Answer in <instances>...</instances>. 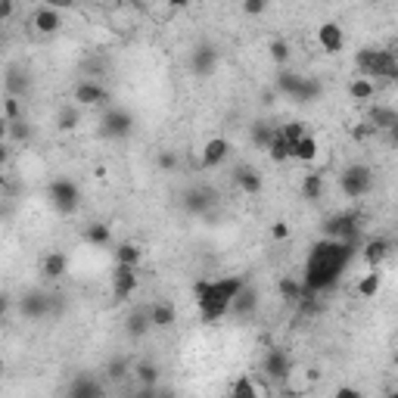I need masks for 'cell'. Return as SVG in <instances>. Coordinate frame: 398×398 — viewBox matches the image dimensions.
I'll list each match as a JSON object with an SVG mask.
<instances>
[{
	"label": "cell",
	"mask_w": 398,
	"mask_h": 398,
	"mask_svg": "<svg viewBox=\"0 0 398 398\" xmlns=\"http://www.w3.org/2000/svg\"><path fill=\"white\" fill-rule=\"evenodd\" d=\"M246 290L243 277H202L193 283V295H197L199 321L215 324L230 311L233 299Z\"/></svg>",
	"instance_id": "6da1fadb"
},
{
	"label": "cell",
	"mask_w": 398,
	"mask_h": 398,
	"mask_svg": "<svg viewBox=\"0 0 398 398\" xmlns=\"http://www.w3.org/2000/svg\"><path fill=\"white\" fill-rule=\"evenodd\" d=\"M346 262H349V246L346 243H333V240L317 243L315 249H311V255H308L302 286H305L308 293H317V290L333 286L339 280L342 268H346Z\"/></svg>",
	"instance_id": "7a4b0ae2"
},
{
	"label": "cell",
	"mask_w": 398,
	"mask_h": 398,
	"mask_svg": "<svg viewBox=\"0 0 398 398\" xmlns=\"http://www.w3.org/2000/svg\"><path fill=\"white\" fill-rule=\"evenodd\" d=\"M355 66H358V75L370 78V81H377V75L395 78V72H398L392 50H373V47H361L355 53Z\"/></svg>",
	"instance_id": "3957f363"
},
{
	"label": "cell",
	"mask_w": 398,
	"mask_h": 398,
	"mask_svg": "<svg viewBox=\"0 0 398 398\" xmlns=\"http://www.w3.org/2000/svg\"><path fill=\"white\" fill-rule=\"evenodd\" d=\"M315 386H317V370L305 368V364H293V368L286 370V377L280 380V392L286 398H305Z\"/></svg>",
	"instance_id": "277c9868"
},
{
	"label": "cell",
	"mask_w": 398,
	"mask_h": 398,
	"mask_svg": "<svg viewBox=\"0 0 398 398\" xmlns=\"http://www.w3.org/2000/svg\"><path fill=\"white\" fill-rule=\"evenodd\" d=\"M50 197V206L57 209V215H75L78 212V187L75 181H66V177H57L47 190Z\"/></svg>",
	"instance_id": "5b68a950"
},
{
	"label": "cell",
	"mask_w": 398,
	"mask_h": 398,
	"mask_svg": "<svg viewBox=\"0 0 398 398\" xmlns=\"http://www.w3.org/2000/svg\"><path fill=\"white\" fill-rule=\"evenodd\" d=\"M370 187H373V171H370L368 165H352V168H346V175H342V190H346L352 199L368 197Z\"/></svg>",
	"instance_id": "8992f818"
},
{
	"label": "cell",
	"mask_w": 398,
	"mask_h": 398,
	"mask_svg": "<svg viewBox=\"0 0 398 398\" xmlns=\"http://www.w3.org/2000/svg\"><path fill=\"white\" fill-rule=\"evenodd\" d=\"M109 100V90L97 81H78L72 90V103L78 109H93V106H103Z\"/></svg>",
	"instance_id": "52a82bcc"
},
{
	"label": "cell",
	"mask_w": 398,
	"mask_h": 398,
	"mask_svg": "<svg viewBox=\"0 0 398 398\" xmlns=\"http://www.w3.org/2000/svg\"><path fill=\"white\" fill-rule=\"evenodd\" d=\"M317 44L327 57H339L346 50V31H342L339 22H321L317 25Z\"/></svg>",
	"instance_id": "ba28073f"
},
{
	"label": "cell",
	"mask_w": 398,
	"mask_h": 398,
	"mask_svg": "<svg viewBox=\"0 0 398 398\" xmlns=\"http://www.w3.org/2000/svg\"><path fill=\"white\" fill-rule=\"evenodd\" d=\"M137 286H140V274H137V271L115 264V271H112V295H115V299H131V295L137 293Z\"/></svg>",
	"instance_id": "9c48e42d"
},
{
	"label": "cell",
	"mask_w": 398,
	"mask_h": 398,
	"mask_svg": "<svg viewBox=\"0 0 398 398\" xmlns=\"http://www.w3.org/2000/svg\"><path fill=\"white\" fill-rule=\"evenodd\" d=\"M31 25H35L37 35H57V31L62 28V13H59V6H37L35 16H31Z\"/></svg>",
	"instance_id": "30bf717a"
},
{
	"label": "cell",
	"mask_w": 398,
	"mask_h": 398,
	"mask_svg": "<svg viewBox=\"0 0 398 398\" xmlns=\"http://www.w3.org/2000/svg\"><path fill=\"white\" fill-rule=\"evenodd\" d=\"M134 128V115L124 112V109H109L103 115V134L106 137H128Z\"/></svg>",
	"instance_id": "8fae6325"
},
{
	"label": "cell",
	"mask_w": 398,
	"mask_h": 398,
	"mask_svg": "<svg viewBox=\"0 0 398 398\" xmlns=\"http://www.w3.org/2000/svg\"><path fill=\"white\" fill-rule=\"evenodd\" d=\"M321 150H324L321 140H317L315 134H305V137L299 140V144L290 146V159L299 162V165H308V168H311V165L317 162V156H321Z\"/></svg>",
	"instance_id": "7c38bea8"
},
{
	"label": "cell",
	"mask_w": 398,
	"mask_h": 398,
	"mask_svg": "<svg viewBox=\"0 0 398 398\" xmlns=\"http://www.w3.org/2000/svg\"><path fill=\"white\" fill-rule=\"evenodd\" d=\"M228 153H230V144H228V140H224V137H209L206 144H202V165H206V168L224 165Z\"/></svg>",
	"instance_id": "4fadbf2b"
},
{
	"label": "cell",
	"mask_w": 398,
	"mask_h": 398,
	"mask_svg": "<svg viewBox=\"0 0 398 398\" xmlns=\"http://www.w3.org/2000/svg\"><path fill=\"white\" fill-rule=\"evenodd\" d=\"M380 290H383V271L380 268H368L355 280V293L361 295V299H377Z\"/></svg>",
	"instance_id": "5bb4252c"
},
{
	"label": "cell",
	"mask_w": 398,
	"mask_h": 398,
	"mask_svg": "<svg viewBox=\"0 0 398 398\" xmlns=\"http://www.w3.org/2000/svg\"><path fill=\"white\" fill-rule=\"evenodd\" d=\"M146 321H150V327H156V330H168V327H175V321H177V311H175V305H168V302H153V305L146 308Z\"/></svg>",
	"instance_id": "9a60e30c"
},
{
	"label": "cell",
	"mask_w": 398,
	"mask_h": 398,
	"mask_svg": "<svg viewBox=\"0 0 398 398\" xmlns=\"http://www.w3.org/2000/svg\"><path fill=\"white\" fill-rule=\"evenodd\" d=\"M290 368H293V358L286 355L283 349H271L268 358H264V373H268V377H274L277 383L286 377V370H290Z\"/></svg>",
	"instance_id": "2e32d148"
},
{
	"label": "cell",
	"mask_w": 398,
	"mask_h": 398,
	"mask_svg": "<svg viewBox=\"0 0 398 398\" xmlns=\"http://www.w3.org/2000/svg\"><path fill=\"white\" fill-rule=\"evenodd\" d=\"M346 90H349V100H355V103H370L377 97V81H370L364 75H355Z\"/></svg>",
	"instance_id": "e0dca14e"
},
{
	"label": "cell",
	"mask_w": 398,
	"mask_h": 398,
	"mask_svg": "<svg viewBox=\"0 0 398 398\" xmlns=\"http://www.w3.org/2000/svg\"><path fill=\"white\" fill-rule=\"evenodd\" d=\"M259 389H262V380L249 377V373H240L228 386V398H259Z\"/></svg>",
	"instance_id": "ac0fdd59"
},
{
	"label": "cell",
	"mask_w": 398,
	"mask_h": 398,
	"mask_svg": "<svg viewBox=\"0 0 398 398\" xmlns=\"http://www.w3.org/2000/svg\"><path fill=\"white\" fill-rule=\"evenodd\" d=\"M324 175L321 171H308V175H302V181H299V197L302 199H308V202H315V199H321L324 197Z\"/></svg>",
	"instance_id": "d6986e66"
},
{
	"label": "cell",
	"mask_w": 398,
	"mask_h": 398,
	"mask_svg": "<svg viewBox=\"0 0 398 398\" xmlns=\"http://www.w3.org/2000/svg\"><path fill=\"white\" fill-rule=\"evenodd\" d=\"M41 271H44V274L50 277V280H62V277L69 274V255H66V252H47Z\"/></svg>",
	"instance_id": "ffe728a7"
},
{
	"label": "cell",
	"mask_w": 398,
	"mask_h": 398,
	"mask_svg": "<svg viewBox=\"0 0 398 398\" xmlns=\"http://www.w3.org/2000/svg\"><path fill=\"white\" fill-rule=\"evenodd\" d=\"M115 264L137 271L140 264H144V249H140L137 243H122L119 249H115Z\"/></svg>",
	"instance_id": "44dd1931"
},
{
	"label": "cell",
	"mask_w": 398,
	"mask_h": 398,
	"mask_svg": "<svg viewBox=\"0 0 398 398\" xmlns=\"http://www.w3.org/2000/svg\"><path fill=\"white\" fill-rule=\"evenodd\" d=\"M81 237H84V243H88V246H109V243H112V228H109V224L93 221V224L84 228Z\"/></svg>",
	"instance_id": "7402d4cb"
},
{
	"label": "cell",
	"mask_w": 398,
	"mask_h": 398,
	"mask_svg": "<svg viewBox=\"0 0 398 398\" xmlns=\"http://www.w3.org/2000/svg\"><path fill=\"white\" fill-rule=\"evenodd\" d=\"M78 124H81V109H78L75 103L62 106L59 112H57V128L62 131V134H69V131H75Z\"/></svg>",
	"instance_id": "603a6c76"
},
{
	"label": "cell",
	"mask_w": 398,
	"mask_h": 398,
	"mask_svg": "<svg viewBox=\"0 0 398 398\" xmlns=\"http://www.w3.org/2000/svg\"><path fill=\"white\" fill-rule=\"evenodd\" d=\"M237 184H240V190L249 193V197H259L262 193V175L255 168H240L237 171Z\"/></svg>",
	"instance_id": "cb8c5ba5"
},
{
	"label": "cell",
	"mask_w": 398,
	"mask_h": 398,
	"mask_svg": "<svg viewBox=\"0 0 398 398\" xmlns=\"http://www.w3.org/2000/svg\"><path fill=\"white\" fill-rule=\"evenodd\" d=\"M386 255H389L386 240H370V243L364 246V262H368V268H380V264L386 262Z\"/></svg>",
	"instance_id": "d4e9b609"
},
{
	"label": "cell",
	"mask_w": 398,
	"mask_h": 398,
	"mask_svg": "<svg viewBox=\"0 0 398 398\" xmlns=\"http://www.w3.org/2000/svg\"><path fill=\"white\" fill-rule=\"evenodd\" d=\"M277 131H280V137H283L290 146H293V144H299V140L305 137V134H311L305 122H286V124H280Z\"/></svg>",
	"instance_id": "484cf974"
},
{
	"label": "cell",
	"mask_w": 398,
	"mask_h": 398,
	"mask_svg": "<svg viewBox=\"0 0 398 398\" xmlns=\"http://www.w3.org/2000/svg\"><path fill=\"white\" fill-rule=\"evenodd\" d=\"M370 128H373V131H377V128H383V131L395 128V112H392V109H383V106H373V112H370Z\"/></svg>",
	"instance_id": "4316f807"
},
{
	"label": "cell",
	"mask_w": 398,
	"mask_h": 398,
	"mask_svg": "<svg viewBox=\"0 0 398 398\" xmlns=\"http://www.w3.org/2000/svg\"><path fill=\"white\" fill-rule=\"evenodd\" d=\"M268 156H271L274 162H290V144H286V140L280 137V131H274V137H271Z\"/></svg>",
	"instance_id": "83f0119b"
},
{
	"label": "cell",
	"mask_w": 398,
	"mask_h": 398,
	"mask_svg": "<svg viewBox=\"0 0 398 398\" xmlns=\"http://www.w3.org/2000/svg\"><path fill=\"white\" fill-rule=\"evenodd\" d=\"M274 124H268V122H259L252 128V144L259 146V150H268V144H271V137H274Z\"/></svg>",
	"instance_id": "f1b7e54d"
},
{
	"label": "cell",
	"mask_w": 398,
	"mask_h": 398,
	"mask_svg": "<svg viewBox=\"0 0 398 398\" xmlns=\"http://www.w3.org/2000/svg\"><path fill=\"white\" fill-rule=\"evenodd\" d=\"M268 53L277 66H286V62H290V44H286L283 37H274V41L268 44Z\"/></svg>",
	"instance_id": "f546056e"
},
{
	"label": "cell",
	"mask_w": 398,
	"mask_h": 398,
	"mask_svg": "<svg viewBox=\"0 0 398 398\" xmlns=\"http://www.w3.org/2000/svg\"><path fill=\"white\" fill-rule=\"evenodd\" d=\"M137 380H140V386L144 389H153L156 383H159V368H156V364H140Z\"/></svg>",
	"instance_id": "4dcf8cb0"
},
{
	"label": "cell",
	"mask_w": 398,
	"mask_h": 398,
	"mask_svg": "<svg viewBox=\"0 0 398 398\" xmlns=\"http://www.w3.org/2000/svg\"><path fill=\"white\" fill-rule=\"evenodd\" d=\"M317 93H321V84H317L315 78H302V84H299V90H295V97H299L302 103H311Z\"/></svg>",
	"instance_id": "1f68e13d"
},
{
	"label": "cell",
	"mask_w": 398,
	"mask_h": 398,
	"mask_svg": "<svg viewBox=\"0 0 398 398\" xmlns=\"http://www.w3.org/2000/svg\"><path fill=\"white\" fill-rule=\"evenodd\" d=\"M193 66H197L199 75H209V72H212V66H215V53L209 50V47H202L197 57H193Z\"/></svg>",
	"instance_id": "d6a6232c"
},
{
	"label": "cell",
	"mask_w": 398,
	"mask_h": 398,
	"mask_svg": "<svg viewBox=\"0 0 398 398\" xmlns=\"http://www.w3.org/2000/svg\"><path fill=\"white\" fill-rule=\"evenodd\" d=\"M302 78H305V75H293V72H283V75L277 78V90H283V93H290V97H295V90H299Z\"/></svg>",
	"instance_id": "836d02e7"
},
{
	"label": "cell",
	"mask_w": 398,
	"mask_h": 398,
	"mask_svg": "<svg viewBox=\"0 0 398 398\" xmlns=\"http://www.w3.org/2000/svg\"><path fill=\"white\" fill-rule=\"evenodd\" d=\"M146 330H150L146 311H137V315H131V321H128V333H131V336H144Z\"/></svg>",
	"instance_id": "e575fe53"
},
{
	"label": "cell",
	"mask_w": 398,
	"mask_h": 398,
	"mask_svg": "<svg viewBox=\"0 0 398 398\" xmlns=\"http://www.w3.org/2000/svg\"><path fill=\"white\" fill-rule=\"evenodd\" d=\"M280 293H283V299H299V295L305 293V286H302L299 280H293V277H283L280 280Z\"/></svg>",
	"instance_id": "d590c367"
},
{
	"label": "cell",
	"mask_w": 398,
	"mask_h": 398,
	"mask_svg": "<svg viewBox=\"0 0 398 398\" xmlns=\"http://www.w3.org/2000/svg\"><path fill=\"white\" fill-rule=\"evenodd\" d=\"M4 119L10 122V124H16L22 119V106H19V97H6L4 100Z\"/></svg>",
	"instance_id": "8d00e7d4"
},
{
	"label": "cell",
	"mask_w": 398,
	"mask_h": 398,
	"mask_svg": "<svg viewBox=\"0 0 398 398\" xmlns=\"http://www.w3.org/2000/svg\"><path fill=\"white\" fill-rule=\"evenodd\" d=\"M177 10H184V4H150L146 6V13L159 16V19H168V16H175Z\"/></svg>",
	"instance_id": "74e56055"
},
{
	"label": "cell",
	"mask_w": 398,
	"mask_h": 398,
	"mask_svg": "<svg viewBox=\"0 0 398 398\" xmlns=\"http://www.w3.org/2000/svg\"><path fill=\"white\" fill-rule=\"evenodd\" d=\"M240 10H243L246 16H262L264 10H268V4H264V0H246Z\"/></svg>",
	"instance_id": "f35d334b"
},
{
	"label": "cell",
	"mask_w": 398,
	"mask_h": 398,
	"mask_svg": "<svg viewBox=\"0 0 398 398\" xmlns=\"http://www.w3.org/2000/svg\"><path fill=\"white\" fill-rule=\"evenodd\" d=\"M333 398H368V395H364L358 386H339L336 392H333Z\"/></svg>",
	"instance_id": "ab89813d"
},
{
	"label": "cell",
	"mask_w": 398,
	"mask_h": 398,
	"mask_svg": "<svg viewBox=\"0 0 398 398\" xmlns=\"http://www.w3.org/2000/svg\"><path fill=\"white\" fill-rule=\"evenodd\" d=\"M271 237H274V240H286V237H290V224H286V221H277L274 228H271Z\"/></svg>",
	"instance_id": "60d3db41"
},
{
	"label": "cell",
	"mask_w": 398,
	"mask_h": 398,
	"mask_svg": "<svg viewBox=\"0 0 398 398\" xmlns=\"http://www.w3.org/2000/svg\"><path fill=\"white\" fill-rule=\"evenodd\" d=\"M13 13H16V4H13V0H0V22L13 19Z\"/></svg>",
	"instance_id": "b9f144b4"
},
{
	"label": "cell",
	"mask_w": 398,
	"mask_h": 398,
	"mask_svg": "<svg viewBox=\"0 0 398 398\" xmlns=\"http://www.w3.org/2000/svg\"><path fill=\"white\" fill-rule=\"evenodd\" d=\"M177 165V156L175 153H159V168H175Z\"/></svg>",
	"instance_id": "7bdbcfd3"
},
{
	"label": "cell",
	"mask_w": 398,
	"mask_h": 398,
	"mask_svg": "<svg viewBox=\"0 0 398 398\" xmlns=\"http://www.w3.org/2000/svg\"><path fill=\"white\" fill-rule=\"evenodd\" d=\"M22 308H28L31 311V315H41V308H44V302L41 299H37V295H31V299L25 302V305H22Z\"/></svg>",
	"instance_id": "ee69618b"
},
{
	"label": "cell",
	"mask_w": 398,
	"mask_h": 398,
	"mask_svg": "<svg viewBox=\"0 0 398 398\" xmlns=\"http://www.w3.org/2000/svg\"><path fill=\"white\" fill-rule=\"evenodd\" d=\"M6 137H10V122L0 115V144H6Z\"/></svg>",
	"instance_id": "f6af8a7d"
},
{
	"label": "cell",
	"mask_w": 398,
	"mask_h": 398,
	"mask_svg": "<svg viewBox=\"0 0 398 398\" xmlns=\"http://www.w3.org/2000/svg\"><path fill=\"white\" fill-rule=\"evenodd\" d=\"M6 162H10V146L0 144V168H6Z\"/></svg>",
	"instance_id": "bcb514c9"
},
{
	"label": "cell",
	"mask_w": 398,
	"mask_h": 398,
	"mask_svg": "<svg viewBox=\"0 0 398 398\" xmlns=\"http://www.w3.org/2000/svg\"><path fill=\"white\" fill-rule=\"evenodd\" d=\"M6 308H10V299H6V295H0V315H4Z\"/></svg>",
	"instance_id": "7dc6e473"
},
{
	"label": "cell",
	"mask_w": 398,
	"mask_h": 398,
	"mask_svg": "<svg viewBox=\"0 0 398 398\" xmlns=\"http://www.w3.org/2000/svg\"><path fill=\"white\" fill-rule=\"evenodd\" d=\"M159 398H175V395H168V392H162V395H159Z\"/></svg>",
	"instance_id": "c3c4849f"
}]
</instances>
